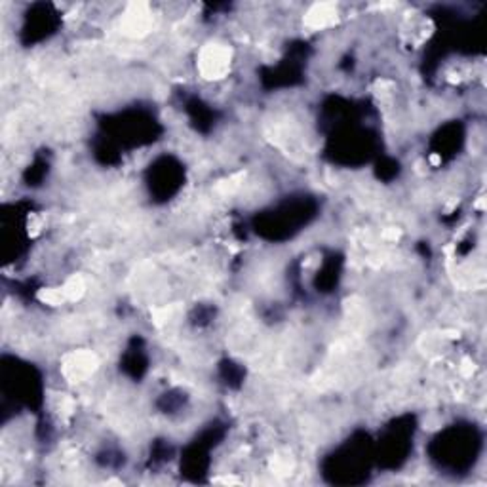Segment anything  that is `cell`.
Instances as JSON below:
<instances>
[{"label": "cell", "mask_w": 487, "mask_h": 487, "mask_svg": "<svg viewBox=\"0 0 487 487\" xmlns=\"http://www.w3.org/2000/svg\"><path fill=\"white\" fill-rule=\"evenodd\" d=\"M227 53L219 48H213V50H208L202 58V73L210 79H215V76H221V74L227 71Z\"/></svg>", "instance_id": "obj_1"}]
</instances>
